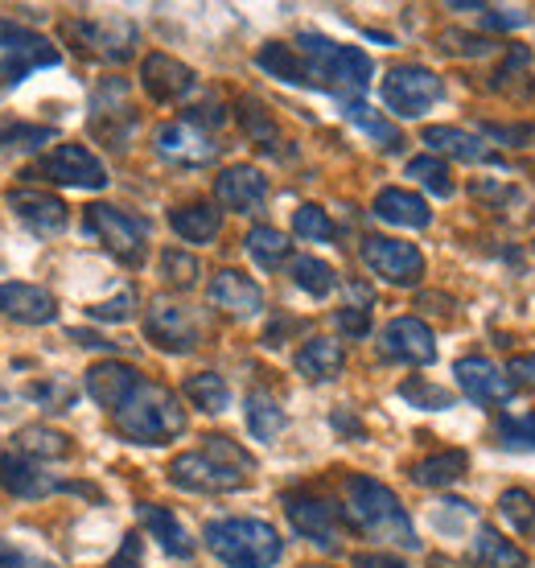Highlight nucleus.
<instances>
[{
  "instance_id": "obj_1",
  "label": "nucleus",
  "mask_w": 535,
  "mask_h": 568,
  "mask_svg": "<svg viewBox=\"0 0 535 568\" xmlns=\"http://www.w3.org/2000/svg\"><path fill=\"white\" fill-rule=\"evenodd\" d=\"M252 454L235 445L231 437H202V449L178 454L170 462V483L194 495H226V490H240L252 483Z\"/></svg>"
},
{
  "instance_id": "obj_2",
  "label": "nucleus",
  "mask_w": 535,
  "mask_h": 568,
  "mask_svg": "<svg viewBox=\"0 0 535 568\" xmlns=\"http://www.w3.org/2000/svg\"><path fill=\"white\" fill-rule=\"evenodd\" d=\"M342 495H346V524L359 527L366 540L408 548V552L421 548V536H416L408 511L400 507L395 490H387V486L366 478V474H346Z\"/></svg>"
},
{
  "instance_id": "obj_3",
  "label": "nucleus",
  "mask_w": 535,
  "mask_h": 568,
  "mask_svg": "<svg viewBox=\"0 0 535 568\" xmlns=\"http://www.w3.org/2000/svg\"><path fill=\"white\" fill-rule=\"evenodd\" d=\"M115 428L137 445H165V440L182 437L185 433V408L182 399L173 396L170 387L141 379L137 392L112 413Z\"/></svg>"
},
{
  "instance_id": "obj_4",
  "label": "nucleus",
  "mask_w": 535,
  "mask_h": 568,
  "mask_svg": "<svg viewBox=\"0 0 535 568\" xmlns=\"http://www.w3.org/2000/svg\"><path fill=\"white\" fill-rule=\"evenodd\" d=\"M296 54L305 58V71H310V87H322V91H334V95H346V91H366L371 87V74H375V62L359 50V45H342L325 33H313L305 29L296 38Z\"/></svg>"
},
{
  "instance_id": "obj_5",
  "label": "nucleus",
  "mask_w": 535,
  "mask_h": 568,
  "mask_svg": "<svg viewBox=\"0 0 535 568\" xmlns=\"http://www.w3.org/2000/svg\"><path fill=\"white\" fill-rule=\"evenodd\" d=\"M202 540L231 568H272L284 556L281 531L264 519H211Z\"/></svg>"
},
{
  "instance_id": "obj_6",
  "label": "nucleus",
  "mask_w": 535,
  "mask_h": 568,
  "mask_svg": "<svg viewBox=\"0 0 535 568\" xmlns=\"http://www.w3.org/2000/svg\"><path fill=\"white\" fill-rule=\"evenodd\" d=\"M62 38L74 42V50L99 58V62H128L137 54L141 33L124 17H79V21H62Z\"/></svg>"
},
{
  "instance_id": "obj_7",
  "label": "nucleus",
  "mask_w": 535,
  "mask_h": 568,
  "mask_svg": "<svg viewBox=\"0 0 535 568\" xmlns=\"http://www.w3.org/2000/svg\"><path fill=\"white\" fill-rule=\"evenodd\" d=\"M87 231L128 268H137L144 252H149V223L137 219V214L120 211V206H108V202L87 206Z\"/></svg>"
},
{
  "instance_id": "obj_8",
  "label": "nucleus",
  "mask_w": 535,
  "mask_h": 568,
  "mask_svg": "<svg viewBox=\"0 0 535 568\" xmlns=\"http://www.w3.org/2000/svg\"><path fill=\"white\" fill-rule=\"evenodd\" d=\"M42 67H58L54 45L17 21H0V79L17 87L26 83V74L42 71Z\"/></svg>"
},
{
  "instance_id": "obj_9",
  "label": "nucleus",
  "mask_w": 535,
  "mask_h": 568,
  "mask_svg": "<svg viewBox=\"0 0 535 568\" xmlns=\"http://www.w3.org/2000/svg\"><path fill=\"white\" fill-rule=\"evenodd\" d=\"M144 338L170 355H190L202 342V317L182 301H153L144 317Z\"/></svg>"
},
{
  "instance_id": "obj_10",
  "label": "nucleus",
  "mask_w": 535,
  "mask_h": 568,
  "mask_svg": "<svg viewBox=\"0 0 535 568\" xmlns=\"http://www.w3.org/2000/svg\"><path fill=\"white\" fill-rule=\"evenodd\" d=\"M284 515H289V524H293L310 544H317L325 552L339 548L342 519H339V507H334L330 498L313 495V490H289V495H284Z\"/></svg>"
},
{
  "instance_id": "obj_11",
  "label": "nucleus",
  "mask_w": 535,
  "mask_h": 568,
  "mask_svg": "<svg viewBox=\"0 0 535 568\" xmlns=\"http://www.w3.org/2000/svg\"><path fill=\"white\" fill-rule=\"evenodd\" d=\"M441 95H445V83L428 67H392L383 79V103L395 115H408V120L441 103Z\"/></svg>"
},
{
  "instance_id": "obj_12",
  "label": "nucleus",
  "mask_w": 535,
  "mask_h": 568,
  "mask_svg": "<svg viewBox=\"0 0 535 568\" xmlns=\"http://www.w3.org/2000/svg\"><path fill=\"white\" fill-rule=\"evenodd\" d=\"M363 264L387 284H416L424 276L421 247H412L392 235H366L363 240Z\"/></svg>"
},
{
  "instance_id": "obj_13",
  "label": "nucleus",
  "mask_w": 535,
  "mask_h": 568,
  "mask_svg": "<svg viewBox=\"0 0 535 568\" xmlns=\"http://www.w3.org/2000/svg\"><path fill=\"white\" fill-rule=\"evenodd\" d=\"M132 129H137V108L128 103L124 83L108 79L95 91V100H91V132H95L99 141L112 144V149H124Z\"/></svg>"
},
{
  "instance_id": "obj_14",
  "label": "nucleus",
  "mask_w": 535,
  "mask_h": 568,
  "mask_svg": "<svg viewBox=\"0 0 535 568\" xmlns=\"http://www.w3.org/2000/svg\"><path fill=\"white\" fill-rule=\"evenodd\" d=\"M38 178L58 185H79V190H103L108 185V170L91 149L83 144H58L54 153L42 156L38 165Z\"/></svg>"
},
{
  "instance_id": "obj_15",
  "label": "nucleus",
  "mask_w": 535,
  "mask_h": 568,
  "mask_svg": "<svg viewBox=\"0 0 535 568\" xmlns=\"http://www.w3.org/2000/svg\"><path fill=\"white\" fill-rule=\"evenodd\" d=\"M0 490L13 498H46V495H58V490H79V495H95L91 486H79V483H58L50 478L38 462H29L21 457L17 449H4L0 454Z\"/></svg>"
},
{
  "instance_id": "obj_16",
  "label": "nucleus",
  "mask_w": 535,
  "mask_h": 568,
  "mask_svg": "<svg viewBox=\"0 0 535 568\" xmlns=\"http://www.w3.org/2000/svg\"><path fill=\"white\" fill-rule=\"evenodd\" d=\"M380 355L392 358V363H408V367H428L437 358V338L421 317H395L383 329Z\"/></svg>"
},
{
  "instance_id": "obj_17",
  "label": "nucleus",
  "mask_w": 535,
  "mask_h": 568,
  "mask_svg": "<svg viewBox=\"0 0 535 568\" xmlns=\"http://www.w3.org/2000/svg\"><path fill=\"white\" fill-rule=\"evenodd\" d=\"M157 153L173 161V165H185V170H202L219 156V144L214 136H206L202 129H194L190 120H178V124H161L153 136Z\"/></svg>"
},
{
  "instance_id": "obj_18",
  "label": "nucleus",
  "mask_w": 535,
  "mask_h": 568,
  "mask_svg": "<svg viewBox=\"0 0 535 568\" xmlns=\"http://www.w3.org/2000/svg\"><path fill=\"white\" fill-rule=\"evenodd\" d=\"M141 87L157 103H182L198 91V74L170 54H149L141 62Z\"/></svg>"
},
{
  "instance_id": "obj_19",
  "label": "nucleus",
  "mask_w": 535,
  "mask_h": 568,
  "mask_svg": "<svg viewBox=\"0 0 535 568\" xmlns=\"http://www.w3.org/2000/svg\"><path fill=\"white\" fill-rule=\"evenodd\" d=\"M9 211L26 223L33 235H58L67 227V202L46 194V190H33V185H21V190H9Z\"/></svg>"
},
{
  "instance_id": "obj_20",
  "label": "nucleus",
  "mask_w": 535,
  "mask_h": 568,
  "mask_svg": "<svg viewBox=\"0 0 535 568\" xmlns=\"http://www.w3.org/2000/svg\"><path fill=\"white\" fill-rule=\"evenodd\" d=\"M144 375L132 363H115V358H103V363H95V367L87 371V396L95 399L99 408H108V413H115L120 404H124L132 392H137V384H141Z\"/></svg>"
},
{
  "instance_id": "obj_21",
  "label": "nucleus",
  "mask_w": 535,
  "mask_h": 568,
  "mask_svg": "<svg viewBox=\"0 0 535 568\" xmlns=\"http://www.w3.org/2000/svg\"><path fill=\"white\" fill-rule=\"evenodd\" d=\"M0 313L21 322V326H46V322L58 317V301L54 293H46L42 284L9 281L0 284Z\"/></svg>"
},
{
  "instance_id": "obj_22",
  "label": "nucleus",
  "mask_w": 535,
  "mask_h": 568,
  "mask_svg": "<svg viewBox=\"0 0 535 568\" xmlns=\"http://www.w3.org/2000/svg\"><path fill=\"white\" fill-rule=\"evenodd\" d=\"M211 305L214 310L231 313V317H255V313L264 310V293H260V284L252 276H243L235 268H223L211 276Z\"/></svg>"
},
{
  "instance_id": "obj_23",
  "label": "nucleus",
  "mask_w": 535,
  "mask_h": 568,
  "mask_svg": "<svg viewBox=\"0 0 535 568\" xmlns=\"http://www.w3.org/2000/svg\"><path fill=\"white\" fill-rule=\"evenodd\" d=\"M214 199L223 202L226 211L252 214L268 199V178L255 165H226L214 182Z\"/></svg>"
},
{
  "instance_id": "obj_24",
  "label": "nucleus",
  "mask_w": 535,
  "mask_h": 568,
  "mask_svg": "<svg viewBox=\"0 0 535 568\" xmlns=\"http://www.w3.org/2000/svg\"><path fill=\"white\" fill-rule=\"evenodd\" d=\"M453 375H457L462 392L474 399V404H507L511 387H515L511 384V375H503L491 358H478V355L462 358V363L453 367Z\"/></svg>"
},
{
  "instance_id": "obj_25",
  "label": "nucleus",
  "mask_w": 535,
  "mask_h": 568,
  "mask_svg": "<svg viewBox=\"0 0 535 568\" xmlns=\"http://www.w3.org/2000/svg\"><path fill=\"white\" fill-rule=\"evenodd\" d=\"M375 219H383V223H392V227H412V231H424L428 223H433V211H428V202L421 199V194H412V190H395V185H387V190H380L375 194Z\"/></svg>"
},
{
  "instance_id": "obj_26",
  "label": "nucleus",
  "mask_w": 535,
  "mask_h": 568,
  "mask_svg": "<svg viewBox=\"0 0 535 568\" xmlns=\"http://www.w3.org/2000/svg\"><path fill=\"white\" fill-rule=\"evenodd\" d=\"M296 375H305L310 384H330V379H339L342 367H346V351H342V342L334 338H310L293 358Z\"/></svg>"
},
{
  "instance_id": "obj_27",
  "label": "nucleus",
  "mask_w": 535,
  "mask_h": 568,
  "mask_svg": "<svg viewBox=\"0 0 535 568\" xmlns=\"http://www.w3.org/2000/svg\"><path fill=\"white\" fill-rule=\"evenodd\" d=\"M137 515H141L144 531H149L170 556H178V560H190V556H194V540H190V531H185L182 519H178L173 511L157 507V503H141Z\"/></svg>"
},
{
  "instance_id": "obj_28",
  "label": "nucleus",
  "mask_w": 535,
  "mask_h": 568,
  "mask_svg": "<svg viewBox=\"0 0 535 568\" xmlns=\"http://www.w3.org/2000/svg\"><path fill=\"white\" fill-rule=\"evenodd\" d=\"M13 449L29 462H67L74 454V440L67 433H58V428H46V425H29L21 428L13 437Z\"/></svg>"
},
{
  "instance_id": "obj_29",
  "label": "nucleus",
  "mask_w": 535,
  "mask_h": 568,
  "mask_svg": "<svg viewBox=\"0 0 535 568\" xmlns=\"http://www.w3.org/2000/svg\"><path fill=\"white\" fill-rule=\"evenodd\" d=\"M342 115L351 120L354 129L366 132L371 141L380 144L383 153H400V149H404V132L395 129L387 115L375 112V108H366V103H359V100H346V103H342Z\"/></svg>"
},
{
  "instance_id": "obj_30",
  "label": "nucleus",
  "mask_w": 535,
  "mask_h": 568,
  "mask_svg": "<svg viewBox=\"0 0 535 568\" xmlns=\"http://www.w3.org/2000/svg\"><path fill=\"white\" fill-rule=\"evenodd\" d=\"M465 469H470V457H465L462 449H441V454L421 457V462L412 466V483L437 490V486H453L457 478H465Z\"/></svg>"
},
{
  "instance_id": "obj_31",
  "label": "nucleus",
  "mask_w": 535,
  "mask_h": 568,
  "mask_svg": "<svg viewBox=\"0 0 535 568\" xmlns=\"http://www.w3.org/2000/svg\"><path fill=\"white\" fill-rule=\"evenodd\" d=\"M255 67L268 71L272 79L293 87H310V71H305V58L296 54V45L289 42H268L260 54H255Z\"/></svg>"
},
{
  "instance_id": "obj_32",
  "label": "nucleus",
  "mask_w": 535,
  "mask_h": 568,
  "mask_svg": "<svg viewBox=\"0 0 535 568\" xmlns=\"http://www.w3.org/2000/svg\"><path fill=\"white\" fill-rule=\"evenodd\" d=\"M170 227L182 235L185 243H211L223 227V219L214 211L211 202H190V206H178L170 214Z\"/></svg>"
},
{
  "instance_id": "obj_33",
  "label": "nucleus",
  "mask_w": 535,
  "mask_h": 568,
  "mask_svg": "<svg viewBox=\"0 0 535 568\" xmlns=\"http://www.w3.org/2000/svg\"><path fill=\"white\" fill-rule=\"evenodd\" d=\"M424 144H433V149L457 156V161H470V165H474V161H494V153L478 141V136H470V132H462V129H450V124L424 129Z\"/></svg>"
},
{
  "instance_id": "obj_34",
  "label": "nucleus",
  "mask_w": 535,
  "mask_h": 568,
  "mask_svg": "<svg viewBox=\"0 0 535 568\" xmlns=\"http://www.w3.org/2000/svg\"><path fill=\"white\" fill-rule=\"evenodd\" d=\"M474 565L478 568H527V556L491 527H478L474 536Z\"/></svg>"
},
{
  "instance_id": "obj_35",
  "label": "nucleus",
  "mask_w": 535,
  "mask_h": 568,
  "mask_svg": "<svg viewBox=\"0 0 535 568\" xmlns=\"http://www.w3.org/2000/svg\"><path fill=\"white\" fill-rule=\"evenodd\" d=\"M243 408H248V428H252L255 440H276L284 433V425H289L284 408L276 404V396H268V392H252Z\"/></svg>"
},
{
  "instance_id": "obj_36",
  "label": "nucleus",
  "mask_w": 535,
  "mask_h": 568,
  "mask_svg": "<svg viewBox=\"0 0 535 568\" xmlns=\"http://www.w3.org/2000/svg\"><path fill=\"white\" fill-rule=\"evenodd\" d=\"M185 399L194 404L198 413H226V404H231V387H226L223 375H214V371H198L185 379Z\"/></svg>"
},
{
  "instance_id": "obj_37",
  "label": "nucleus",
  "mask_w": 535,
  "mask_h": 568,
  "mask_svg": "<svg viewBox=\"0 0 535 568\" xmlns=\"http://www.w3.org/2000/svg\"><path fill=\"white\" fill-rule=\"evenodd\" d=\"M248 256L260 264V268H281L284 260L293 256V243H289V235L276 227H252L248 231Z\"/></svg>"
},
{
  "instance_id": "obj_38",
  "label": "nucleus",
  "mask_w": 535,
  "mask_h": 568,
  "mask_svg": "<svg viewBox=\"0 0 535 568\" xmlns=\"http://www.w3.org/2000/svg\"><path fill=\"white\" fill-rule=\"evenodd\" d=\"M293 284L301 293H310V297L322 301L339 288V272L330 268V264H322V260L301 256V260H293Z\"/></svg>"
},
{
  "instance_id": "obj_39",
  "label": "nucleus",
  "mask_w": 535,
  "mask_h": 568,
  "mask_svg": "<svg viewBox=\"0 0 535 568\" xmlns=\"http://www.w3.org/2000/svg\"><path fill=\"white\" fill-rule=\"evenodd\" d=\"M498 511H503V519L511 524V531H519L523 540H535V495L511 486V490L498 495Z\"/></svg>"
},
{
  "instance_id": "obj_40",
  "label": "nucleus",
  "mask_w": 535,
  "mask_h": 568,
  "mask_svg": "<svg viewBox=\"0 0 535 568\" xmlns=\"http://www.w3.org/2000/svg\"><path fill=\"white\" fill-rule=\"evenodd\" d=\"M293 231L301 235V240H310V243H334V240H339V227H334V219H330L322 206H313V202L296 206Z\"/></svg>"
},
{
  "instance_id": "obj_41",
  "label": "nucleus",
  "mask_w": 535,
  "mask_h": 568,
  "mask_svg": "<svg viewBox=\"0 0 535 568\" xmlns=\"http://www.w3.org/2000/svg\"><path fill=\"white\" fill-rule=\"evenodd\" d=\"M161 276H165V284H173V288H194L198 276H202V264H198L190 252H182V247H165V252H161Z\"/></svg>"
},
{
  "instance_id": "obj_42",
  "label": "nucleus",
  "mask_w": 535,
  "mask_h": 568,
  "mask_svg": "<svg viewBox=\"0 0 535 568\" xmlns=\"http://www.w3.org/2000/svg\"><path fill=\"white\" fill-rule=\"evenodd\" d=\"M240 124H243V132L260 144V149H268V153H272V149H276V141H281V132H276V124H272V115H268L255 100L240 103Z\"/></svg>"
},
{
  "instance_id": "obj_43",
  "label": "nucleus",
  "mask_w": 535,
  "mask_h": 568,
  "mask_svg": "<svg viewBox=\"0 0 535 568\" xmlns=\"http://www.w3.org/2000/svg\"><path fill=\"white\" fill-rule=\"evenodd\" d=\"M408 178H416V182H421L424 190H433L437 199H450L453 194V178H450V170H445V161H437V156H412Z\"/></svg>"
},
{
  "instance_id": "obj_44",
  "label": "nucleus",
  "mask_w": 535,
  "mask_h": 568,
  "mask_svg": "<svg viewBox=\"0 0 535 568\" xmlns=\"http://www.w3.org/2000/svg\"><path fill=\"white\" fill-rule=\"evenodd\" d=\"M498 440L507 445V449H532L535 454V408L532 413H507V416H498Z\"/></svg>"
},
{
  "instance_id": "obj_45",
  "label": "nucleus",
  "mask_w": 535,
  "mask_h": 568,
  "mask_svg": "<svg viewBox=\"0 0 535 568\" xmlns=\"http://www.w3.org/2000/svg\"><path fill=\"white\" fill-rule=\"evenodd\" d=\"M26 396L38 399L46 413H67V408H71V399H74V384L71 379H62V375H50L46 384L26 387Z\"/></svg>"
},
{
  "instance_id": "obj_46",
  "label": "nucleus",
  "mask_w": 535,
  "mask_h": 568,
  "mask_svg": "<svg viewBox=\"0 0 535 568\" xmlns=\"http://www.w3.org/2000/svg\"><path fill=\"white\" fill-rule=\"evenodd\" d=\"M400 396L408 399V404H416V408H424V413H445L453 404L450 392L437 384H428V379H408V384L400 387Z\"/></svg>"
},
{
  "instance_id": "obj_47",
  "label": "nucleus",
  "mask_w": 535,
  "mask_h": 568,
  "mask_svg": "<svg viewBox=\"0 0 535 568\" xmlns=\"http://www.w3.org/2000/svg\"><path fill=\"white\" fill-rule=\"evenodd\" d=\"M46 141H54V129H42V124H9V129H0V149L33 153V149H42Z\"/></svg>"
},
{
  "instance_id": "obj_48",
  "label": "nucleus",
  "mask_w": 535,
  "mask_h": 568,
  "mask_svg": "<svg viewBox=\"0 0 535 568\" xmlns=\"http://www.w3.org/2000/svg\"><path fill=\"white\" fill-rule=\"evenodd\" d=\"M527 71H532V50H527V45H511L507 62L494 71V91H503V87H507V79H515V74H519V79H527Z\"/></svg>"
},
{
  "instance_id": "obj_49",
  "label": "nucleus",
  "mask_w": 535,
  "mask_h": 568,
  "mask_svg": "<svg viewBox=\"0 0 535 568\" xmlns=\"http://www.w3.org/2000/svg\"><path fill=\"white\" fill-rule=\"evenodd\" d=\"M0 568H58L54 560H46V556H33L29 548L13 540H0Z\"/></svg>"
},
{
  "instance_id": "obj_50",
  "label": "nucleus",
  "mask_w": 535,
  "mask_h": 568,
  "mask_svg": "<svg viewBox=\"0 0 535 568\" xmlns=\"http://www.w3.org/2000/svg\"><path fill=\"white\" fill-rule=\"evenodd\" d=\"M132 305H137V297H132V288H124L115 301H99V305H91V317L95 322H128L132 317Z\"/></svg>"
},
{
  "instance_id": "obj_51",
  "label": "nucleus",
  "mask_w": 535,
  "mask_h": 568,
  "mask_svg": "<svg viewBox=\"0 0 535 568\" xmlns=\"http://www.w3.org/2000/svg\"><path fill=\"white\" fill-rule=\"evenodd\" d=\"M339 329L342 334H354V338H363L366 329H371V313H366V305H346V310H339Z\"/></svg>"
},
{
  "instance_id": "obj_52",
  "label": "nucleus",
  "mask_w": 535,
  "mask_h": 568,
  "mask_svg": "<svg viewBox=\"0 0 535 568\" xmlns=\"http://www.w3.org/2000/svg\"><path fill=\"white\" fill-rule=\"evenodd\" d=\"M527 17L523 13H515V9H482V26L486 29H515V26H523Z\"/></svg>"
},
{
  "instance_id": "obj_53",
  "label": "nucleus",
  "mask_w": 535,
  "mask_h": 568,
  "mask_svg": "<svg viewBox=\"0 0 535 568\" xmlns=\"http://www.w3.org/2000/svg\"><path fill=\"white\" fill-rule=\"evenodd\" d=\"M445 50H453V54H486V50H491V42L465 38V33H445Z\"/></svg>"
},
{
  "instance_id": "obj_54",
  "label": "nucleus",
  "mask_w": 535,
  "mask_h": 568,
  "mask_svg": "<svg viewBox=\"0 0 535 568\" xmlns=\"http://www.w3.org/2000/svg\"><path fill=\"white\" fill-rule=\"evenodd\" d=\"M108 568H141V536H124V548Z\"/></svg>"
},
{
  "instance_id": "obj_55",
  "label": "nucleus",
  "mask_w": 535,
  "mask_h": 568,
  "mask_svg": "<svg viewBox=\"0 0 535 568\" xmlns=\"http://www.w3.org/2000/svg\"><path fill=\"white\" fill-rule=\"evenodd\" d=\"M511 384L535 387V355H515V358H511Z\"/></svg>"
},
{
  "instance_id": "obj_56",
  "label": "nucleus",
  "mask_w": 535,
  "mask_h": 568,
  "mask_svg": "<svg viewBox=\"0 0 535 568\" xmlns=\"http://www.w3.org/2000/svg\"><path fill=\"white\" fill-rule=\"evenodd\" d=\"M354 568H408V565L392 552H359L354 556Z\"/></svg>"
},
{
  "instance_id": "obj_57",
  "label": "nucleus",
  "mask_w": 535,
  "mask_h": 568,
  "mask_svg": "<svg viewBox=\"0 0 535 568\" xmlns=\"http://www.w3.org/2000/svg\"><path fill=\"white\" fill-rule=\"evenodd\" d=\"M71 338L79 342V346H112V342H103L99 334H87V329H71Z\"/></svg>"
},
{
  "instance_id": "obj_58",
  "label": "nucleus",
  "mask_w": 535,
  "mask_h": 568,
  "mask_svg": "<svg viewBox=\"0 0 535 568\" xmlns=\"http://www.w3.org/2000/svg\"><path fill=\"white\" fill-rule=\"evenodd\" d=\"M334 428H346V433H354V437H363V425H359V420H351L346 413H334Z\"/></svg>"
},
{
  "instance_id": "obj_59",
  "label": "nucleus",
  "mask_w": 535,
  "mask_h": 568,
  "mask_svg": "<svg viewBox=\"0 0 535 568\" xmlns=\"http://www.w3.org/2000/svg\"><path fill=\"white\" fill-rule=\"evenodd\" d=\"M305 568H330V565H305Z\"/></svg>"
}]
</instances>
